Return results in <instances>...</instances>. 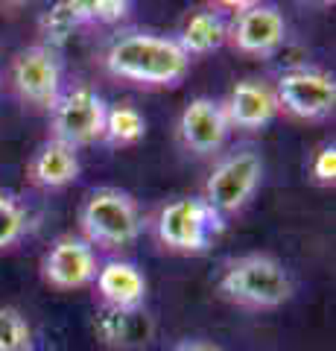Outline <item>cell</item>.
<instances>
[{
  "label": "cell",
  "instance_id": "cell-1",
  "mask_svg": "<svg viewBox=\"0 0 336 351\" xmlns=\"http://www.w3.org/2000/svg\"><path fill=\"white\" fill-rule=\"evenodd\" d=\"M105 68L117 80L135 85H176L190 68V56L176 38L153 32H126L105 50Z\"/></svg>",
  "mask_w": 336,
  "mask_h": 351
},
{
  "label": "cell",
  "instance_id": "cell-2",
  "mask_svg": "<svg viewBox=\"0 0 336 351\" xmlns=\"http://www.w3.org/2000/svg\"><path fill=\"white\" fill-rule=\"evenodd\" d=\"M292 276L289 269L272 255H243L225 263L220 276V293L229 302L255 311L281 307L292 299Z\"/></svg>",
  "mask_w": 336,
  "mask_h": 351
},
{
  "label": "cell",
  "instance_id": "cell-3",
  "mask_svg": "<svg viewBox=\"0 0 336 351\" xmlns=\"http://www.w3.org/2000/svg\"><path fill=\"white\" fill-rule=\"evenodd\" d=\"M79 226L88 246L123 249L140 234L138 202L120 188H96L82 202Z\"/></svg>",
  "mask_w": 336,
  "mask_h": 351
},
{
  "label": "cell",
  "instance_id": "cell-4",
  "mask_svg": "<svg viewBox=\"0 0 336 351\" xmlns=\"http://www.w3.org/2000/svg\"><path fill=\"white\" fill-rule=\"evenodd\" d=\"M108 106L100 91L91 85H70L50 106V129L53 138L68 147H88L103 138Z\"/></svg>",
  "mask_w": 336,
  "mask_h": 351
},
{
  "label": "cell",
  "instance_id": "cell-5",
  "mask_svg": "<svg viewBox=\"0 0 336 351\" xmlns=\"http://www.w3.org/2000/svg\"><path fill=\"white\" fill-rule=\"evenodd\" d=\"M222 228V217L202 196H181L161 208L155 232L161 243L172 252H202Z\"/></svg>",
  "mask_w": 336,
  "mask_h": 351
},
{
  "label": "cell",
  "instance_id": "cell-6",
  "mask_svg": "<svg viewBox=\"0 0 336 351\" xmlns=\"http://www.w3.org/2000/svg\"><path fill=\"white\" fill-rule=\"evenodd\" d=\"M260 179H263V161H260L257 152L243 149L234 152V156L222 158L214 167V173L205 182V196L216 214H234L252 199L255 191L260 188Z\"/></svg>",
  "mask_w": 336,
  "mask_h": 351
},
{
  "label": "cell",
  "instance_id": "cell-7",
  "mask_svg": "<svg viewBox=\"0 0 336 351\" xmlns=\"http://www.w3.org/2000/svg\"><path fill=\"white\" fill-rule=\"evenodd\" d=\"M278 108H284L292 117L319 120L328 117L336 106V82L333 76L313 71V68H292L284 71L275 82Z\"/></svg>",
  "mask_w": 336,
  "mask_h": 351
},
{
  "label": "cell",
  "instance_id": "cell-8",
  "mask_svg": "<svg viewBox=\"0 0 336 351\" xmlns=\"http://www.w3.org/2000/svg\"><path fill=\"white\" fill-rule=\"evenodd\" d=\"M12 85L24 103L50 112V106L62 94V64L56 50L44 44L21 50L12 62Z\"/></svg>",
  "mask_w": 336,
  "mask_h": 351
},
{
  "label": "cell",
  "instance_id": "cell-9",
  "mask_svg": "<svg viewBox=\"0 0 336 351\" xmlns=\"http://www.w3.org/2000/svg\"><path fill=\"white\" fill-rule=\"evenodd\" d=\"M287 36L284 15L266 3H246L240 6L234 24L229 27V38L240 53L248 56H269L275 53Z\"/></svg>",
  "mask_w": 336,
  "mask_h": 351
},
{
  "label": "cell",
  "instance_id": "cell-10",
  "mask_svg": "<svg viewBox=\"0 0 336 351\" xmlns=\"http://www.w3.org/2000/svg\"><path fill=\"white\" fill-rule=\"evenodd\" d=\"M44 281L56 290H79L96 276V255L82 237L64 234L44 255Z\"/></svg>",
  "mask_w": 336,
  "mask_h": 351
},
{
  "label": "cell",
  "instance_id": "cell-11",
  "mask_svg": "<svg viewBox=\"0 0 336 351\" xmlns=\"http://www.w3.org/2000/svg\"><path fill=\"white\" fill-rule=\"evenodd\" d=\"M229 114H225V106L211 100V97H196L184 106L181 120H179V135L181 144L199 152V156H208V152H216L225 138H229Z\"/></svg>",
  "mask_w": 336,
  "mask_h": 351
},
{
  "label": "cell",
  "instance_id": "cell-12",
  "mask_svg": "<svg viewBox=\"0 0 336 351\" xmlns=\"http://www.w3.org/2000/svg\"><path fill=\"white\" fill-rule=\"evenodd\" d=\"M94 331L112 348H138L153 339L155 322L144 307H103Z\"/></svg>",
  "mask_w": 336,
  "mask_h": 351
},
{
  "label": "cell",
  "instance_id": "cell-13",
  "mask_svg": "<svg viewBox=\"0 0 336 351\" xmlns=\"http://www.w3.org/2000/svg\"><path fill=\"white\" fill-rule=\"evenodd\" d=\"M222 106H225V114H229V123L240 129H263L278 114L275 91L260 80L237 82Z\"/></svg>",
  "mask_w": 336,
  "mask_h": 351
},
{
  "label": "cell",
  "instance_id": "cell-14",
  "mask_svg": "<svg viewBox=\"0 0 336 351\" xmlns=\"http://www.w3.org/2000/svg\"><path fill=\"white\" fill-rule=\"evenodd\" d=\"M27 173H29V182L38 184V188H44V191L68 188L70 182L79 179V156L73 147L50 138L47 144H41L36 149Z\"/></svg>",
  "mask_w": 336,
  "mask_h": 351
},
{
  "label": "cell",
  "instance_id": "cell-15",
  "mask_svg": "<svg viewBox=\"0 0 336 351\" xmlns=\"http://www.w3.org/2000/svg\"><path fill=\"white\" fill-rule=\"evenodd\" d=\"M96 290H100L105 307H140L146 295V278L140 276L135 263L108 261L96 267Z\"/></svg>",
  "mask_w": 336,
  "mask_h": 351
},
{
  "label": "cell",
  "instance_id": "cell-16",
  "mask_svg": "<svg viewBox=\"0 0 336 351\" xmlns=\"http://www.w3.org/2000/svg\"><path fill=\"white\" fill-rule=\"evenodd\" d=\"M225 38H229V24L222 21V15L216 9H202V12H193L188 18L176 41L188 56H205V53L222 47Z\"/></svg>",
  "mask_w": 336,
  "mask_h": 351
},
{
  "label": "cell",
  "instance_id": "cell-17",
  "mask_svg": "<svg viewBox=\"0 0 336 351\" xmlns=\"http://www.w3.org/2000/svg\"><path fill=\"white\" fill-rule=\"evenodd\" d=\"M82 24H88V9H85V0H62V3H53L47 12L41 15L38 32H41V38H44V47L56 50Z\"/></svg>",
  "mask_w": 336,
  "mask_h": 351
},
{
  "label": "cell",
  "instance_id": "cell-18",
  "mask_svg": "<svg viewBox=\"0 0 336 351\" xmlns=\"http://www.w3.org/2000/svg\"><path fill=\"white\" fill-rule=\"evenodd\" d=\"M146 132V120L144 114L132 106H114L105 112V129H103V138L108 141L112 147H129V144H138Z\"/></svg>",
  "mask_w": 336,
  "mask_h": 351
},
{
  "label": "cell",
  "instance_id": "cell-19",
  "mask_svg": "<svg viewBox=\"0 0 336 351\" xmlns=\"http://www.w3.org/2000/svg\"><path fill=\"white\" fill-rule=\"evenodd\" d=\"M29 226V217H27V208L21 205L12 193H3L0 191V252L15 246L21 237H24Z\"/></svg>",
  "mask_w": 336,
  "mask_h": 351
},
{
  "label": "cell",
  "instance_id": "cell-20",
  "mask_svg": "<svg viewBox=\"0 0 336 351\" xmlns=\"http://www.w3.org/2000/svg\"><path fill=\"white\" fill-rule=\"evenodd\" d=\"M29 325L15 307H0V351H27Z\"/></svg>",
  "mask_w": 336,
  "mask_h": 351
},
{
  "label": "cell",
  "instance_id": "cell-21",
  "mask_svg": "<svg viewBox=\"0 0 336 351\" xmlns=\"http://www.w3.org/2000/svg\"><path fill=\"white\" fill-rule=\"evenodd\" d=\"M88 9V21H100V24H114V21H123L129 15L132 3H123V0H88L85 3Z\"/></svg>",
  "mask_w": 336,
  "mask_h": 351
},
{
  "label": "cell",
  "instance_id": "cell-22",
  "mask_svg": "<svg viewBox=\"0 0 336 351\" xmlns=\"http://www.w3.org/2000/svg\"><path fill=\"white\" fill-rule=\"evenodd\" d=\"M310 173L319 184H333L336 179V147H322L310 161Z\"/></svg>",
  "mask_w": 336,
  "mask_h": 351
},
{
  "label": "cell",
  "instance_id": "cell-23",
  "mask_svg": "<svg viewBox=\"0 0 336 351\" xmlns=\"http://www.w3.org/2000/svg\"><path fill=\"white\" fill-rule=\"evenodd\" d=\"M181 351H220V348H214V346H205V343H190V346H184Z\"/></svg>",
  "mask_w": 336,
  "mask_h": 351
}]
</instances>
